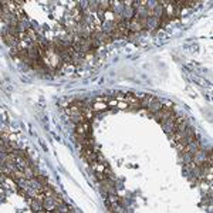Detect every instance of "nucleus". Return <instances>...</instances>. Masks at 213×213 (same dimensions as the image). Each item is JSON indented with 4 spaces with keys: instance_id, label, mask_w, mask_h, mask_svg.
Masks as SVG:
<instances>
[{
    "instance_id": "obj_9",
    "label": "nucleus",
    "mask_w": 213,
    "mask_h": 213,
    "mask_svg": "<svg viewBox=\"0 0 213 213\" xmlns=\"http://www.w3.org/2000/svg\"><path fill=\"white\" fill-rule=\"evenodd\" d=\"M95 178L99 180V182H102V180H105L107 178H108V176L105 175V172H101V170H97V172H95Z\"/></svg>"
},
{
    "instance_id": "obj_11",
    "label": "nucleus",
    "mask_w": 213,
    "mask_h": 213,
    "mask_svg": "<svg viewBox=\"0 0 213 213\" xmlns=\"http://www.w3.org/2000/svg\"><path fill=\"white\" fill-rule=\"evenodd\" d=\"M16 192H17V193L20 195V196H23V198H27V192H26V190H23V189L20 188V186H19V188H17V190H16Z\"/></svg>"
},
{
    "instance_id": "obj_4",
    "label": "nucleus",
    "mask_w": 213,
    "mask_h": 213,
    "mask_svg": "<svg viewBox=\"0 0 213 213\" xmlns=\"http://www.w3.org/2000/svg\"><path fill=\"white\" fill-rule=\"evenodd\" d=\"M155 99H156V98H155L154 95H146V94H144V95H142V98H141V107H142V108H148V105L152 104Z\"/></svg>"
},
{
    "instance_id": "obj_10",
    "label": "nucleus",
    "mask_w": 213,
    "mask_h": 213,
    "mask_svg": "<svg viewBox=\"0 0 213 213\" xmlns=\"http://www.w3.org/2000/svg\"><path fill=\"white\" fill-rule=\"evenodd\" d=\"M117 107L119 109H128V107H129V104H127V102H122V101H118Z\"/></svg>"
},
{
    "instance_id": "obj_7",
    "label": "nucleus",
    "mask_w": 213,
    "mask_h": 213,
    "mask_svg": "<svg viewBox=\"0 0 213 213\" xmlns=\"http://www.w3.org/2000/svg\"><path fill=\"white\" fill-rule=\"evenodd\" d=\"M34 180H36L37 183H40L41 186H47V185H48L47 178H46V176H43V175H40V173H37V175L34 176Z\"/></svg>"
},
{
    "instance_id": "obj_2",
    "label": "nucleus",
    "mask_w": 213,
    "mask_h": 213,
    "mask_svg": "<svg viewBox=\"0 0 213 213\" xmlns=\"http://www.w3.org/2000/svg\"><path fill=\"white\" fill-rule=\"evenodd\" d=\"M162 107H164V102L159 101V99L156 98L154 102H152V104H149V105H148V108H146V109H148L149 115H154V114H156V112L162 108Z\"/></svg>"
},
{
    "instance_id": "obj_6",
    "label": "nucleus",
    "mask_w": 213,
    "mask_h": 213,
    "mask_svg": "<svg viewBox=\"0 0 213 213\" xmlns=\"http://www.w3.org/2000/svg\"><path fill=\"white\" fill-rule=\"evenodd\" d=\"M26 33H27V36H28V38H30V41H31V43H37V41H38L37 34L34 33V30H33V28L27 27V28H26Z\"/></svg>"
},
{
    "instance_id": "obj_5",
    "label": "nucleus",
    "mask_w": 213,
    "mask_h": 213,
    "mask_svg": "<svg viewBox=\"0 0 213 213\" xmlns=\"http://www.w3.org/2000/svg\"><path fill=\"white\" fill-rule=\"evenodd\" d=\"M107 108H108V104H107V102H94V105H93L94 112H101V111H105Z\"/></svg>"
},
{
    "instance_id": "obj_3",
    "label": "nucleus",
    "mask_w": 213,
    "mask_h": 213,
    "mask_svg": "<svg viewBox=\"0 0 213 213\" xmlns=\"http://www.w3.org/2000/svg\"><path fill=\"white\" fill-rule=\"evenodd\" d=\"M101 188H102V190L107 192V193H115L114 182H112L109 178H107L105 180H102V182H101Z\"/></svg>"
},
{
    "instance_id": "obj_8",
    "label": "nucleus",
    "mask_w": 213,
    "mask_h": 213,
    "mask_svg": "<svg viewBox=\"0 0 213 213\" xmlns=\"http://www.w3.org/2000/svg\"><path fill=\"white\" fill-rule=\"evenodd\" d=\"M101 12H108V10H111V2H108V0H104V2H99V9Z\"/></svg>"
},
{
    "instance_id": "obj_1",
    "label": "nucleus",
    "mask_w": 213,
    "mask_h": 213,
    "mask_svg": "<svg viewBox=\"0 0 213 213\" xmlns=\"http://www.w3.org/2000/svg\"><path fill=\"white\" fill-rule=\"evenodd\" d=\"M173 114H175V111H173V105L169 104L168 107H162V108L159 109L156 114H154V118H155V121H156V122H159L162 125V124H164L169 117H172Z\"/></svg>"
}]
</instances>
